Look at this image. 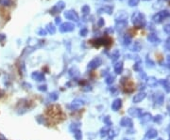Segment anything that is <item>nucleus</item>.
<instances>
[{
    "label": "nucleus",
    "instance_id": "1",
    "mask_svg": "<svg viewBox=\"0 0 170 140\" xmlns=\"http://www.w3.org/2000/svg\"><path fill=\"white\" fill-rule=\"evenodd\" d=\"M131 22L133 24V26L137 28H143L146 26L147 21L145 14L140 11H135L131 15Z\"/></svg>",
    "mask_w": 170,
    "mask_h": 140
},
{
    "label": "nucleus",
    "instance_id": "2",
    "mask_svg": "<svg viewBox=\"0 0 170 140\" xmlns=\"http://www.w3.org/2000/svg\"><path fill=\"white\" fill-rule=\"evenodd\" d=\"M168 17H170V12L168 10H164L157 12L156 14L153 15L152 20H153V22L156 23V24H161V23L164 22V20H165Z\"/></svg>",
    "mask_w": 170,
    "mask_h": 140
},
{
    "label": "nucleus",
    "instance_id": "3",
    "mask_svg": "<svg viewBox=\"0 0 170 140\" xmlns=\"http://www.w3.org/2000/svg\"><path fill=\"white\" fill-rule=\"evenodd\" d=\"M85 104V102L80 98H76L71 102V104L68 105V107L71 110H78L81 107H83Z\"/></svg>",
    "mask_w": 170,
    "mask_h": 140
},
{
    "label": "nucleus",
    "instance_id": "4",
    "mask_svg": "<svg viewBox=\"0 0 170 140\" xmlns=\"http://www.w3.org/2000/svg\"><path fill=\"white\" fill-rule=\"evenodd\" d=\"M101 64H102V59H101V57L97 56V57H94V59L88 63V65H87V68H88V70H96V69H97Z\"/></svg>",
    "mask_w": 170,
    "mask_h": 140
},
{
    "label": "nucleus",
    "instance_id": "5",
    "mask_svg": "<svg viewBox=\"0 0 170 140\" xmlns=\"http://www.w3.org/2000/svg\"><path fill=\"white\" fill-rule=\"evenodd\" d=\"M64 17L68 20H71V21L74 22H78L80 21V16L77 13L76 11L73 10H66L64 12Z\"/></svg>",
    "mask_w": 170,
    "mask_h": 140
},
{
    "label": "nucleus",
    "instance_id": "6",
    "mask_svg": "<svg viewBox=\"0 0 170 140\" xmlns=\"http://www.w3.org/2000/svg\"><path fill=\"white\" fill-rule=\"evenodd\" d=\"M75 29V24L73 23L70 22H65L61 24L60 26V31L61 33H67V32H71Z\"/></svg>",
    "mask_w": 170,
    "mask_h": 140
},
{
    "label": "nucleus",
    "instance_id": "7",
    "mask_svg": "<svg viewBox=\"0 0 170 140\" xmlns=\"http://www.w3.org/2000/svg\"><path fill=\"white\" fill-rule=\"evenodd\" d=\"M119 124L121 127H126L128 129H130L133 127V121L130 118H128V117H123L121 119H120V122Z\"/></svg>",
    "mask_w": 170,
    "mask_h": 140
},
{
    "label": "nucleus",
    "instance_id": "8",
    "mask_svg": "<svg viewBox=\"0 0 170 140\" xmlns=\"http://www.w3.org/2000/svg\"><path fill=\"white\" fill-rule=\"evenodd\" d=\"M65 8V3L63 1H59L56 5H54L53 8L50 10V13L51 14H56V13H60V12L63 10Z\"/></svg>",
    "mask_w": 170,
    "mask_h": 140
},
{
    "label": "nucleus",
    "instance_id": "9",
    "mask_svg": "<svg viewBox=\"0 0 170 140\" xmlns=\"http://www.w3.org/2000/svg\"><path fill=\"white\" fill-rule=\"evenodd\" d=\"M128 26V20H118L115 21V29L118 32H122Z\"/></svg>",
    "mask_w": 170,
    "mask_h": 140
},
{
    "label": "nucleus",
    "instance_id": "10",
    "mask_svg": "<svg viewBox=\"0 0 170 140\" xmlns=\"http://www.w3.org/2000/svg\"><path fill=\"white\" fill-rule=\"evenodd\" d=\"M142 110L143 109L137 108V107H130V109L128 110V113L132 118H140L141 115L143 114V111Z\"/></svg>",
    "mask_w": 170,
    "mask_h": 140
},
{
    "label": "nucleus",
    "instance_id": "11",
    "mask_svg": "<svg viewBox=\"0 0 170 140\" xmlns=\"http://www.w3.org/2000/svg\"><path fill=\"white\" fill-rule=\"evenodd\" d=\"M146 97H147L146 92L141 91V92L137 93L136 95L133 96V98H132V102H133V104H139V102L144 101L145 99H146Z\"/></svg>",
    "mask_w": 170,
    "mask_h": 140
},
{
    "label": "nucleus",
    "instance_id": "12",
    "mask_svg": "<svg viewBox=\"0 0 170 140\" xmlns=\"http://www.w3.org/2000/svg\"><path fill=\"white\" fill-rule=\"evenodd\" d=\"M31 78L34 81H37V82H43L45 80L44 75L41 72H33L31 73Z\"/></svg>",
    "mask_w": 170,
    "mask_h": 140
},
{
    "label": "nucleus",
    "instance_id": "13",
    "mask_svg": "<svg viewBox=\"0 0 170 140\" xmlns=\"http://www.w3.org/2000/svg\"><path fill=\"white\" fill-rule=\"evenodd\" d=\"M122 107V100L120 98L114 99V102H111V110L114 111V112H117V111Z\"/></svg>",
    "mask_w": 170,
    "mask_h": 140
},
{
    "label": "nucleus",
    "instance_id": "14",
    "mask_svg": "<svg viewBox=\"0 0 170 140\" xmlns=\"http://www.w3.org/2000/svg\"><path fill=\"white\" fill-rule=\"evenodd\" d=\"M114 71L116 75H121L124 71V64L122 61H116V62H114Z\"/></svg>",
    "mask_w": 170,
    "mask_h": 140
},
{
    "label": "nucleus",
    "instance_id": "15",
    "mask_svg": "<svg viewBox=\"0 0 170 140\" xmlns=\"http://www.w3.org/2000/svg\"><path fill=\"white\" fill-rule=\"evenodd\" d=\"M147 39L148 42L152 44H159L161 42L160 38L156 34H154V33H149V34L147 35Z\"/></svg>",
    "mask_w": 170,
    "mask_h": 140
},
{
    "label": "nucleus",
    "instance_id": "16",
    "mask_svg": "<svg viewBox=\"0 0 170 140\" xmlns=\"http://www.w3.org/2000/svg\"><path fill=\"white\" fill-rule=\"evenodd\" d=\"M98 13H107V14H111L114 11V6L106 5L101 7L100 9H98Z\"/></svg>",
    "mask_w": 170,
    "mask_h": 140
},
{
    "label": "nucleus",
    "instance_id": "17",
    "mask_svg": "<svg viewBox=\"0 0 170 140\" xmlns=\"http://www.w3.org/2000/svg\"><path fill=\"white\" fill-rule=\"evenodd\" d=\"M147 86H149V88H156V86L159 85V80H157L154 76L147 77Z\"/></svg>",
    "mask_w": 170,
    "mask_h": 140
},
{
    "label": "nucleus",
    "instance_id": "18",
    "mask_svg": "<svg viewBox=\"0 0 170 140\" xmlns=\"http://www.w3.org/2000/svg\"><path fill=\"white\" fill-rule=\"evenodd\" d=\"M139 118L141 120V123H147V122L152 120L153 117H152V115L150 113H143Z\"/></svg>",
    "mask_w": 170,
    "mask_h": 140
},
{
    "label": "nucleus",
    "instance_id": "19",
    "mask_svg": "<svg viewBox=\"0 0 170 140\" xmlns=\"http://www.w3.org/2000/svg\"><path fill=\"white\" fill-rule=\"evenodd\" d=\"M157 137H158V131H157L156 129H149L146 134V138L149 139V140L154 139Z\"/></svg>",
    "mask_w": 170,
    "mask_h": 140
},
{
    "label": "nucleus",
    "instance_id": "20",
    "mask_svg": "<svg viewBox=\"0 0 170 140\" xmlns=\"http://www.w3.org/2000/svg\"><path fill=\"white\" fill-rule=\"evenodd\" d=\"M159 84L163 86V88L167 93H170V80L169 79H160Z\"/></svg>",
    "mask_w": 170,
    "mask_h": 140
},
{
    "label": "nucleus",
    "instance_id": "21",
    "mask_svg": "<svg viewBox=\"0 0 170 140\" xmlns=\"http://www.w3.org/2000/svg\"><path fill=\"white\" fill-rule=\"evenodd\" d=\"M164 95L163 93H161L159 92L158 93V95H155V104L156 105H158V106H161L162 104H164Z\"/></svg>",
    "mask_w": 170,
    "mask_h": 140
},
{
    "label": "nucleus",
    "instance_id": "22",
    "mask_svg": "<svg viewBox=\"0 0 170 140\" xmlns=\"http://www.w3.org/2000/svg\"><path fill=\"white\" fill-rule=\"evenodd\" d=\"M69 75L70 77H72V78H76L77 76L80 75V71H78V69L77 67H72L71 69L69 70Z\"/></svg>",
    "mask_w": 170,
    "mask_h": 140
},
{
    "label": "nucleus",
    "instance_id": "23",
    "mask_svg": "<svg viewBox=\"0 0 170 140\" xmlns=\"http://www.w3.org/2000/svg\"><path fill=\"white\" fill-rule=\"evenodd\" d=\"M132 42V38L130 34H126L124 36L123 38V44L125 45V46H128V45H130Z\"/></svg>",
    "mask_w": 170,
    "mask_h": 140
},
{
    "label": "nucleus",
    "instance_id": "24",
    "mask_svg": "<svg viewBox=\"0 0 170 140\" xmlns=\"http://www.w3.org/2000/svg\"><path fill=\"white\" fill-rule=\"evenodd\" d=\"M115 80V76L114 75H111V73H108L105 77V83L107 85H111L114 82Z\"/></svg>",
    "mask_w": 170,
    "mask_h": 140
},
{
    "label": "nucleus",
    "instance_id": "25",
    "mask_svg": "<svg viewBox=\"0 0 170 140\" xmlns=\"http://www.w3.org/2000/svg\"><path fill=\"white\" fill-rule=\"evenodd\" d=\"M128 19V13L125 11H119L117 15L115 16V21L118 20H127Z\"/></svg>",
    "mask_w": 170,
    "mask_h": 140
},
{
    "label": "nucleus",
    "instance_id": "26",
    "mask_svg": "<svg viewBox=\"0 0 170 140\" xmlns=\"http://www.w3.org/2000/svg\"><path fill=\"white\" fill-rule=\"evenodd\" d=\"M45 30H47V33H49V34L53 35V34H55V33H56V27H55V26H54L53 24L49 23V24H47V28H45Z\"/></svg>",
    "mask_w": 170,
    "mask_h": 140
},
{
    "label": "nucleus",
    "instance_id": "27",
    "mask_svg": "<svg viewBox=\"0 0 170 140\" xmlns=\"http://www.w3.org/2000/svg\"><path fill=\"white\" fill-rule=\"evenodd\" d=\"M141 49H142V45H141V43L139 42H133V44H132L131 47H130V50L132 52H139Z\"/></svg>",
    "mask_w": 170,
    "mask_h": 140
},
{
    "label": "nucleus",
    "instance_id": "28",
    "mask_svg": "<svg viewBox=\"0 0 170 140\" xmlns=\"http://www.w3.org/2000/svg\"><path fill=\"white\" fill-rule=\"evenodd\" d=\"M109 132H110V127L109 126H104L102 127V128L100 129V137L102 138L106 137L108 134H109Z\"/></svg>",
    "mask_w": 170,
    "mask_h": 140
},
{
    "label": "nucleus",
    "instance_id": "29",
    "mask_svg": "<svg viewBox=\"0 0 170 140\" xmlns=\"http://www.w3.org/2000/svg\"><path fill=\"white\" fill-rule=\"evenodd\" d=\"M119 56H120L119 50H114L113 53H111V59L113 62H116L117 59H119Z\"/></svg>",
    "mask_w": 170,
    "mask_h": 140
},
{
    "label": "nucleus",
    "instance_id": "30",
    "mask_svg": "<svg viewBox=\"0 0 170 140\" xmlns=\"http://www.w3.org/2000/svg\"><path fill=\"white\" fill-rule=\"evenodd\" d=\"M73 134H74V137L76 140H82V132L80 129L74 131Z\"/></svg>",
    "mask_w": 170,
    "mask_h": 140
},
{
    "label": "nucleus",
    "instance_id": "31",
    "mask_svg": "<svg viewBox=\"0 0 170 140\" xmlns=\"http://www.w3.org/2000/svg\"><path fill=\"white\" fill-rule=\"evenodd\" d=\"M58 99H59V93L57 91H53L49 94V100L52 102H56Z\"/></svg>",
    "mask_w": 170,
    "mask_h": 140
},
{
    "label": "nucleus",
    "instance_id": "32",
    "mask_svg": "<svg viewBox=\"0 0 170 140\" xmlns=\"http://www.w3.org/2000/svg\"><path fill=\"white\" fill-rule=\"evenodd\" d=\"M80 122H72L71 125H70V131L73 133L74 131L80 129Z\"/></svg>",
    "mask_w": 170,
    "mask_h": 140
},
{
    "label": "nucleus",
    "instance_id": "33",
    "mask_svg": "<svg viewBox=\"0 0 170 140\" xmlns=\"http://www.w3.org/2000/svg\"><path fill=\"white\" fill-rule=\"evenodd\" d=\"M133 70H134V71H136V72H141V71H142V61L138 60L137 62H136L133 65Z\"/></svg>",
    "mask_w": 170,
    "mask_h": 140
},
{
    "label": "nucleus",
    "instance_id": "34",
    "mask_svg": "<svg viewBox=\"0 0 170 140\" xmlns=\"http://www.w3.org/2000/svg\"><path fill=\"white\" fill-rule=\"evenodd\" d=\"M102 120H103V122L105 123V125H106V126L111 127V125H113V122H111V118H110V117H109V116H105V117H103Z\"/></svg>",
    "mask_w": 170,
    "mask_h": 140
},
{
    "label": "nucleus",
    "instance_id": "35",
    "mask_svg": "<svg viewBox=\"0 0 170 140\" xmlns=\"http://www.w3.org/2000/svg\"><path fill=\"white\" fill-rule=\"evenodd\" d=\"M163 119H164V118L162 115H156V116L152 118V120L155 123H157V124H160V123H162V121H163Z\"/></svg>",
    "mask_w": 170,
    "mask_h": 140
},
{
    "label": "nucleus",
    "instance_id": "36",
    "mask_svg": "<svg viewBox=\"0 0 170 140\" xmlns=\"http://www.w3.org/2000/svg\"><path fill=\"white\" fill-rule=\"evenodd\" d=\"M0 5L4 7H10L12 5V0H0Z\"/></svg>",
    "mask_w": 170,
    "mask_h": 140
},
{
    "label": "nucleus",
    "instance_id": "37",
    "mask_svg": "<svg viewBox=\"0 0 170 140\" xmlns=\"http://www.w3.org/2000/svg\"><path fill=\"white\" fill-rule=\"evenodd\" d=\"M146 63H147V67H148V68H153V67H155V62H154V61H153L151 59H149V57H147Z\"/></svg>",
    "mask_w": 170,
    "mask_h": 140
},
{
    "label": "nucleus",
    "instance_id": "38",
    "mask_svg": "<svg viewBox=\"0 0 170 140\" xmlns=\"http://www.w3.org/2000/svg\"><path fill=\"white\" fill-rule=\"evenodd\" d=\"M90 7L88 5H84L83 7L81 8V11H82V13H83L84 15H87V14H89L90 13Z\"/></svg>",
    "mask_w": 170,
    "mask_h": 140
},
{
    "label": "nucleus",
    "instance_id": "39",
    "mask_svg": "<svg viewBox=\"0 0 170 140\" xmlns=\"http://www.w3.org/2000/svg\"><path fill=\"white\" fill-rule=\"evenodd\" d=\"M80 35L81 37H86L87 35H88V28H87V27L81 28V29L80 30Z\"/></svg>",
    "mask_w": 170,
    "mask_h": 140
},
{
    "label": "nucleus",
    "instance_id": "40",
    "mask_svg": "<svg viewBox=\"0 0 170 140\" xmlns=\"http://www.w3.org/2000/svg\"><path fill=\"white\" fill-rule=\"evenodd\" d=\"M139 1L140 0H128V6L130 7H135L139 4Z\"/></svg>",
    "mask_w": 170,
    "mask_h": 140
},
{
    "label": "nucleus",
    "instance_id": "41",
    "mask_svg": "<svg viewBox=\"0 0 170 140\" xmlns=\"http://www.w3.org/2000/svg\"><path fill=\"white\" fill-rule=\"evenodd\" d=\"M109 137L110 138H114V137H116L117 135V133H116V130H113V129H110V132H109Z\"/></svg>",
    "mask_w": 170,
    "mask_h": 140
},
{
    "label": "nucleus",
    "instance_id": "42",
    "mask_svg": "<svg viewBox=\"0 0 170 140\" xmlns=\"http://www.w3.org/2000/svg\"><path fill=\"white\" fill-rule=\"evenodd\" d=\"M139 78H140V79H142V80H147V73L145 72H143V71L139 72Z\"/></svg>",
    "mask_w": 170,
    "mask_h": 140
},
{
    "label": "nucleus",
    "instance_id": "43",
    "mask_svg": "<svg viewBox=\"0 0 170 140\" xmlns=\"http://www.w3.org/2000/svg\"><path fill=\"white\" fill-rule=\"evenodd\" d=\"M38 90L41 92H47V85H41L38 86Z\"/></svg>",
    "mask_w": 170,
    "mask_h": 140
},
{
    "label": "nucleus",
    "instance_id": "44",
    "mask_svg": "<svg viewBox=\"0 0 170 140\" xmlns=\"http://www.w3.org/2000/svg\"><path fill=\"white\" fill-rule=\"evenodd\" d=\"M164 31L166 33L167 35L170 36V24H165V26H164Z\"/></svg>",
    "mask_w": 170,
    "mask_h": 140
},
{
    "label": "nucleus",
    "instance_id": "45",
    "mask_svg": "<svg viewBox=\"0 0 170 140\" xmlns=\"http://www.w3.org/2000/svg\"><path fill=\"white\" fill-rule=\"evenodd\" d=\"M47 34V31L44 29V28H40L39 31H38V35H40V36H45Z\"/></svg>",
    "mask_w": 170,
    "mask_h": 140
},
{
    "label": "nucleus",
    "instance_id": "46",
    "mask_svg": "<svg viewBox=\"0 0 170 140\" xmlns=\"http://www.w3.org/2000/svg\"><path fill=\"white\" fill-rule=\"evenodd\" d=\"M104 24H105V22H104V19H103V18H100V19L98 20L97 24H98V26H99V27H101V26H104Z\"/></svg>",
    "mask_w": 170,
    "mask_h": 140
},
{
    "label": "nucleus",
    "instance_id": "47",
    "mask_svg": "<svg viewBox=\"0 0 170 140\" xmlns=\"http://www.w3.org/2000/svg\"><path fill=\"white\" fill-rule=\"evenodd\" d=\"M92 89L93 88L91 86H84V88H82V90H83V91H91Z\"/></svg>",
    "mask_w": 170,
    "mask_h": 140
},
{
    "label": "nucleus",
    "instance_id": "48",
    "mask_svg": "<svg viewBox=\"0 0 170 140\" xmlns=\"http://www.w3.org/2000/svg\"><path fill=\"white\" fill-rule=\"evenodd\" d=\"M111 95L113 96H115L117 94V88H113L111 89Z\"/></svg>",
    "mask_w": 170,
    "mask_h": 140
},
{
    "label": "nucleus",
    "instance_id": "49",
    "mask_svg": "<svg viewBox=\"0 0 170 140\" xmlns=\"http://www.w3.org/2000/svg\"><path fill=\"white\" fill-rule=\"evenodd\" d=\"M165 48H166L168 51H170V38L166 40V42H165Z\"/></svg>",
    "mask_w": 170,
    "mask_h": 140
},
{
    "label": "nucleus",
    "instance_id": "50",
    "mask_svg": "<svg viewBox=\"0 0 170 140\" xmlns=\"http://www.w3.org/2000/svg\"><path fill=\"white\" fill-rule=\"evenodd\" d=\"M106 33H108V34H113V33H114V28L108 27L107 29H106Z\"/></svg>",
    "mask_w": 170,
    "mask_h": 140
},
{
    "label": "nucleus",
    "instance_id": "51",
    "mask_svg": "<svg viewBox=\"0 0 170 140\" xmlns=\"http://www.w3.org/2000/svg\"><path fill=\"white\" fill-rule=\"evenodd\" d=\"M5 40H6V35L1 34V33H0V42H3Z\"/></svg>",
    "mask_w": 170,
    "mask_h": 140
},
{
    "label": "nucleus",
    "instance_id": "52",
    "mask_svg": "<svg viewBox=\"0 0 170 140\" xmlns=\"http://www.w3.org/2000/svg\"><path fill=\"white\" fill-rule=\"evenodd\" d=\"M55 22H56V24H61V19L60 17H56Z\"/></svg>",
    "mask_w": 170,
    "mask_h": 140
},
{
    "label": "nucleus",
    "instance_id": "53",
    "mask_svg": "<svg viewBox=\"0 0 170 140\" xmlns=\"http://www.w3.org/2000/svg\"><path fill=\"white\" fill-rule=\"evenodd\" d=\"M145 86H145L144 84L140 85V86H139V89H140V90H144V89H145Z\"/></svg>",
    "mask_w": 170,
    "mask_h": 140
},
{
    "label": "nucleus",
    "instance_id": "54",
    "mask_svg": "<svg viewBox=\"0 0 170 140\" xmlns=\"http://www.w3.org/2000/svg\"><path fill=\"white\" fill-rule=\"evenodd\" d=\"M0 140H7V138H6L5 137H4L3 134H0Z\"/></svg>",
    "mask_w": 170,
    "mask_h": 140
},
{
    "label": "nucleus",
    "instance_id": "55",
    "mask_svg": "<svg viewBox=\"0 0 170 140\" xmlns=\"http://www.w3.org/2000/svg\"><path fill=\"white\" fill-rule=\"evenodd\" d=\"M167 111H168V113H169V115H170V105L167 106Z\"/></svg>",
    "mask_w": 170,
    "mask_h": 140
},
{
    "label": "nucleus",
    "instance_id": "56",
    "mask_svg": "<svg viewBox=\"0 0 170 140\" xmlns=\"http://www.w3.org/2000/svg\"><path fill=\"white\" fill-rule=\"evenodd\" d=\"M3 96V92L1 91V90H0V97H2Z\"/></svg>",
    "mask_w": 170,
    "mask_h": 140
},
{
    "label": "nucleus",
    "instance_id": "57",
    "mask_svg": "<svg viewBox=\"0 0 170 140\" xmlns=\"http://www.w3.org/2000/svg\"><path fill=\"white\" fill-rule=\"evenodd\" d=\"M104 1H106V2H110V1H111V0H104Z\"/></svg>",
    "mask_w": 170,
    "mask_h": 140
},
{
    "label": "nucleus",
    "instance_id": "58",
    "mask_svg": "<svg viewBox=\"0 0 170 140\" xmlns=\"http://www.w3.org/2000/svg\"><path fill=\"white\" fill-rule=\"evenodd\" d=\"M106 140H113V138H110V137H109V138H107Z\"/></svg>",
    "mask_w": 170,
    "mask_h": 140
},
{
    "label": "nucleus",
    "instance_id": "59",
    "mask_svg": "<svg viewBox=\"0 0 170 140\" xmlns=\"http://www.w3.org/2000/svg\"><path fill=\"white\" fill-rule=\"evenodd\" d=\"M122 140H130V139H128V138H123Z\"/></svg>",
    "mask_w": 170,
    "mask_h": 140
},
{
    "label": "nucleus",
    "instance_id": "60",
    "mask_svg": "<svg viewBox=\"0 0 170 140\" xmlns=\"http://www.w3.org/2000/svg\"><path fill=\"white\" fill-rule=\"evenodd\" d=\"M157 140H164V139H162V138H158V139H157Z\"/></svg>",
    "mask_w": 170,
    "mask_h": 140
},
{
    "label": "nucleus",
    "instance_id": "61",
    "mask_svg": "<svg viewBox=\"0 0 170 140\" xmlns=\"http://www.w3.org/2000/svg\"><path fill=\"white\" fill-rule=\"evenodd\" d=\"M168 140H170V133H169V137H168Z\"/></svg>",
    "mask_w": 170,
    "mask_h": 140
}]
</instances>
